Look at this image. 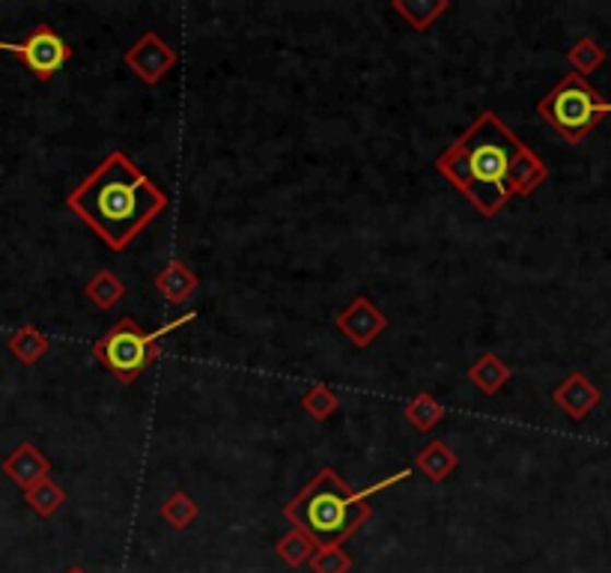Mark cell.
I'll list each match as a JSON object with an SVG mask.
<instances>
[{"instance_id": "obj_10", "label": "cell", "mask_w": 611, "mask_h": 573, "mask_svg": "<svg viewBox=\"0 0 611 573\" xmlns=\"http://www.w3.org/2000/svg\"><path fill=\"white\" fill-rule=\"evenodd\" d=\"M3 475L24 493V490H31V487H36L39 481H45V478H51V460H48L33 442H22V445L3 460Z\"/></svg>"}, {"instance_id": "obj_20", "label": "cell", "mask_w": 611, "mask_h": 573, "mask_svg": "<svg viewBox=\"0 0 611 573\" xmlns=\"http://www.w3.org/2000/svg\"><path fill=\"white\" fill-rule=\"evenodd\" d=\"M567 63L573 67L576 75L588 78L606 63V48H602L594 36H581L579 43L573 45V48L567 51Z\"/></svg>"}, {"instance_id": "obj_6", "label": "cell", "mask_w": 611, "mask_h": 573, "mask_svg": "<svg viewBox=\"0 0 611 573\" xmlns=\"http://www.w3.org/2000/svg\"><path fill=\"white\" fill-rule=\"evenodd\" d=\"M72 45L57 34L51 24H36L22 39V60L36 81H51L72 60Z\"/></svg>"}, {"instance_id": "obj_18", "label": "cell", "mask_w": 611, "mask_h": 573, "mask_svg": "<svg viewBox=\"0 0 611 573\" xmlns=\"http://www.w3.org/2000/svg\"><path fill=\"white\" fill-rule=\"evenodd\" d=\"M24 502L39 514V517H55L57 511L63 507L66 502V490L57 484L55 478H45L31 490H24Z\"/></svg>"}, {"instance_id": "obj_15", "label": "cell", "mask_w": 611, "mask_h": 573, "mask_svg": "<svg viewBox=\"0 0 611 573\" xmlns=\"http://www.w3.org/2000/svg\"><path fill=\"white\" fill-rule=\"evenodd\" d=\"M391 10L403 19L412 31H426L436 24L438 15L450 10L448 0H393Z\"/></svg>"}, {"instance_id": "obj_12", "label": "cell", "mask_w": 611, "mask_h": 573, "mask_svg": "<svg viewBox=\"0 0 611 573\" xmlns=\"http://www.w3.org/2000/svg\"><path fill=\"white\" fill-rule=\"evenodd\" d=\"M457 466H459V454L450 448L448 442L442 440H433L426 448H421L415 457V469L418 472H424L433 484L448 481L450 475L457 472Z\"/></svg>"}, {"instance_id": "obj_5", "label": "cell", "mask_w": 611, "mask_h": 573, "mask_svg": "<svg viewBox=\"0 0 611 573\" xmlns=\"http://www.w3.org/2000/svg\"><path fill=\"white\" fill-rule=\"evenodd\" d=\"M537 114L555 129L567 143L585 141L597 126L611 114V102L588 78L567 72L537 102Z\"/></svg>"}, {"instance_id": "obj_22", "label": "cell", "mask_w": 611, "mask_h": 573, "mask_svg": "<svg viewBox=\"0 0 611 573\" xmlns=\"http://www.w3.org/2000/svg\"><path fill=\"white\" fill-rule=\"evenodd\" d=\"M302 407L314 421H328L340 409V397L334 388H328L326 383H314L302 395Z\"/></svg>"}, {"instance_id": "obj_13", "label": "cell", "mask_w": 611, "mask_h": 573, "mask_svg": "<svg viewBox=\"0 0 611 573\" xmlns=\"http://www.w3.org/2000/svg\"><path fill=\"white\" fill-rule=\"evenodd\" d=\"M469 379L481 388L483 395L492 397L498 395V391L514 379V371H510V364L504 362L502 355L483 353L481 359L469 367Z\"/></svg>"}, {"instance_id": "obj_11", "label": "cell", "mask_w": 611, "mask_h": 573, "mask_svg": "<svg viewBox=\"0 0 611 573\" xmlns=\"http://www.w3.org/2000/svg\"><path fill=\"white\" fill-rule=\"evenodd\" d=\"M197 286H200V278H197L183 260H171V264L164 266L162 272L155 276V290H158V296H162L167 305H183V302H188V299L197 293Z\"/></svg>"}, {"instance_id": "obj_9", "label": "cell", "mask_w": 611, "mask_h": 573, "mask_svg": "<svg viewBox=\"0 0 611 573\" xmlns=\"http://www.w3.org/2000/svg\"><path fill=\"white\" fill-rule=\"evenodd\" d=\"M552 400H555V407H561V412L567 419L581 421L600 407L602 391L581 371H573V374H567L557 383L555 391H552Z\"/></svg>"}, {"instance_id": "obj_1", "label": "cell", "mask_w": 611, "mask_h": 573, "mask_svg": "<svg viewBox=\"0 0 611 573\" xmlns=\"http://www.w3.org/2000/svg\"><path fill=\"white\" fill-rule=\"evenodd\" d=\"M436 171L483 219L498 215L510 198H531L549 177L547 162L495 110H483L438 155Z\"/></svg>"}, {"instance_id": "obj_4", "label": "cell", "mask_w": 611, "mask_h": 573, "mask_svg": "<svg viewBox=\"0 0 611 573\" xmlns=\"http://www.w3.org/2000/svg\"><path fill=\"white\" fill-rule=\"evenodd\" d=\"M197 314L188 311L176 320L164 323L155 331H146L138 320L120 317L114 323L96 343H93V359H96L114 379H120L122 386H131L138 376L162 359V341L164 335H174L188 323H195Z\"/></svg>"}, {"instance_id": "obj_24", "label": "cell", "mask_w": 611, "mask_h": 573, "mask_svg": "<svg viewBox=\"0 0 611 573\" xmlns=\"http://www.w3.org/2000/svg\"><path fill=\"white\" fill-rule=\"evenodd\" d=\"M66 573H87V571H84L81 564H72V568H69V571H66Z\"/></svg>"}, {"instance_id": "obj_21", "label": "cell", "mask_w": 611, "mask_h": 573, "mask_svg": "<svg viewBox=\"0 0 611 573\" xmlns=\"http://www.w3.org/2000/svg\"><path fill=\"white\" fill-rule=\"evenodd\" d=\"M317 550V543L314 538H307L305 531L298 529H290L281 535V540L274 543V552H278V559L290 568H302V564L310 562V556Z\"/></svg>"}, {"instance_id": "obj_19", "label": "cell", "mask_w": 611, "mask_h": 573, "mask_svg": "<svg viewBox=\"0 0 611 573\" xmlns=\"http://www.w3.org/2000/svg\"><path fill=\"white\" fill-rule=\"evenodd\" d=\"M197 517H200V505L188 496L186 490H174V493L162 502V519L171 529H188Z\"/></svg>"}, {"instance_id": "obj_3", "label": "cell", "mask_w": 611, "mask_h": 573, "mask_svg": "<svg viewBox=\"0 0 611 573\" xmlns=\"http://www.w3.org/2000/svg\"><path fill=\"white\" fill-rule=\"evenodd\" d=\"M373 507L364 490H352L334 469H319L317 478L284 505L290 526L314 538L317 547L343 543L371 519Z\"/></svg>"}, {"instance_id": "obj_2", "label": "cell", "mask_w": 611, "mask_h": 573, "mask_svg": "<svg viewBox=\"0 0 611 573\" xmlns=\"http://www.w3.org/2000/svg\"><path fill=\"white\" fill-rule=\"evenodd\" d=\"M167 195L162 186L143 174L129 155L114 150L108 153L87 179H81L66 207L96 233L110 252H126L164 210Z\"/></svg>"}, {"instance_id": "obj_16", "label": "cell", "mask_w": 611, "mask_h": 573, "mask_svg": "<svg viewBox=\"0 0 611 573\" xmlns=\"http://www.w3.org/2000/svg\"><path fill=\"white\" fill-rule=\"evenodd\" d=\"M84 293H87V299L98 311H110L117 302L126 299V284L110 269H98L96 276L87 281V286H84Z\"/></svg>"}, {"instance_id": "obj_8", "label": "cell", "mask_w": 611, "mask_h": 573, "mask_svg": "<svg viewBox=\"0 0 611 573\" xmlns=\"http://www.w3.org/2000/svg\"><path fill=\"white\" fill-rule=\"evenodd\" d=\"M334 326L340 335L355 347V350H367L385 329H388V317L385 311H379L367 296L352 299L346 308L334 317Z\"/></svg>"}, {"instance_id": "obj_23", "label": "cell", "mask_w": 611, "mask_h": 573, "mask_svg": "<svg viewBox=\"0 0 611 573\" xmlns=\"http://www.w3.org/2000/svg\"><path fill=\"white\" fill-rule=\"evenodd\" d=\"M307 568L314 573H350L352 571V556L343 550V543H328V547H317Z\"/></svg>"}, {"instance_id": "obj_7", "label": "cell", "mask_w": 611, "mask_h": 573, "mask_svg": "<svg viewBox=\"0 0 611 573\" xmlns=\"http://www.w3.org/2000/svg\"><path fill=\"white\" fill-rule=\"evenodd\" d=\"M122 63H126L134 75L141 78L143 84L153 87V84H158V81L179 63V55H176L174 45L164 43L155 31H146L138 43L131 45V48H126Z\"/></svg>"}, {"instance_id": "obj_14", "label": "cell", "mask_w": 611, "mask_h": 573, "mask_svg": "<svg viewBox=\"0 0 611 573\" xmlns=\"http://www.w3.org/2000/svg\"><path fill=\"white\" fill-rule=\"evenodd\" d=\"M48 347H51L48 335H43L33 323H24V326H19V329L7 338V350H10L19 362L27 364V367L39 362V359L48 353Z\"/></svg>"}, {"instance_id": "obj_17", "label": "cell", "mask_w": 611, "mask_h": 573, "mask_svg": "<svg viewBox=\"0 0 611 573\" xmlns=\"http://www.w3.org/2000/svg\"><path fill=\"white\" fill-rule=\"evenodd\" d=\"M403 416L412 428L421 430V433H430V430L436 428L438 421L445 419V407H442L430 391H418V395L403 407Z\"/></svg>"}]
</instances>
